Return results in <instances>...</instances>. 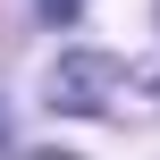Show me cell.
Here are the masks:
<instances>
[{
    "label": "cell",
    "instance_id": "obj_3",
    "mask_svg": "<svg viewBox=\"0 0 160 160\" xmlns=\"http://www.w3.org/2000/svg\"><path fill=\"white\" fill-rule=\"evenodd\" d=\"M34 160H76V152H34Z\"/></svg>",
    "mask_w": 160,
    "mask_h": 160
},
{
    "label": "cell",
    "instance_id": "obj_4",
    "mask_svg": "<svg viewBox=\"0 0 160 160\" xmlns=\"http://www.w3.org/2000/svg\"><path fill=\"white\" fill-rule=\"evenodd\" d=\"M0 143H8V118H0Z\"/></svg>",
    "mask_w": 160,
    "mask_h": 160
},
{
    "label": "cell",
    "instance_id": "obj_2",
    "mask_svg": "<svg viewBox=\"0 0 160 160\" xmlns=\"http://www.w3.org/2000/svg\"><path fill=\"white\" fill-rule=\"evenodd\" d=\"M42 8H51V17H76V8H84V0H42Z\"/></svg>",
    "mask_w": 160,
    "mask_h": 160
},
{
    "label": "cell",
    "instance_id": "obj_1",
    "mask_svg": "<svg viewBox=\"0 0 160 160\" xmlns=\"http://www.w3.org/2000/svg\"><path fill=\"white\" fill-rule=\"evenodd\" d=\"M143 76L118 68V59H59L51 68V101L59 110H110V93H135Z\"/></svg>",
    "mask_w": 160,
    "mask_h": 160
}]
</instances>
